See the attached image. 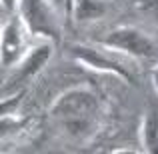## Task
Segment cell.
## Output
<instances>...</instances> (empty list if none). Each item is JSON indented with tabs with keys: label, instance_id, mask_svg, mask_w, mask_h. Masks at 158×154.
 I'll use <instances>...</instances> for the list:
<instances>
[{
	"label": "cell",
	"instance_id": "3",
	"mask_svg": "<svg viewBox=\"0 0 158 154\" xmlns=\"http://www.w3.org/2000/svg\"><path fill=\"white\" fill-rule=\"evenodd\" d=\"M18 14L32 36L58 42L62 34L60 10L52 0H18Z\"/></svg>",
	"mask_w": 158,
	"mask_h": 154
},
{
	"label": "cell",
	"instance_id": "10",
	"mask_svg": "<svg viewBox=\"0 0 158 154\" xmlns=\"http://www.w3.org/2000/svg\"><path fill=\"white\" fill-rule=\"evenodd\" d=\"M52 2L58 10H64V14L72 16V0H52Z\"/></svg>",
	"mask_w": 158,
	"mask_h": 154
},
{
	"label": "cell",
	"instance_id": "7",
	"mask_svg": "<svg viewBox=\"0 0 158 154\" xmlns=\"http://www.w3.org/2000/svg\"><path fill=\"white\" fill-rule=\"evenodd\" d=\"M108 12L106 0H72V18L76 22H92Z\"/></svg>",
	"mask_w": 158,
	"mask_h": 154
},
{
	"label": "cell",
	"instance_id": "9",
	"mask_svg": "<svg viewBox=\"0 0 158 154\" xmlns=\"http://www.w3.org/2000/svg\"><path fill=\"white\" fill-rule=\"evenodd\" d=\"M134 6L142 8V10H150V12H158V0H132Z\"/></svg>",
	"mask_w": 158,
	"mask_h": 154
},
{
	"label": "cell",
	"instance_id": "1",
	"mask_svg": "<svg viewBox=\"0 0 158 154\" xmlns=\"http://www.w3.org/2000/svg\"><path fill=\"white\" fill-rule=\"evenodd\" d=\"M50 114L76 140H84L96 132L102 116V102L90 88H70L54 100Z\"/></svg>",
	"mask_w": 158,
	"mask_h": 154
},
{
	"label": "cell",
	"instance_id": "4",
	"mask_svg": "<svg viewBox=\"0 0 158 154\" xmlns=\"http://www.w3.org/2000/svg\"><path fill=\"white\" fill-rule=\"evenodd\" d=\"M54 44L56 42H52L48 38H42L38 44H34L30 50L24 54V58L14 66L12 74L4 82L2 96H10V94L22 92V86L26 82H30L48 64V60L52 58V52H54Z\"/></svg>",
	"mask_w": 158,
	"mask_h": 154
},
{
	"label": "cell",
	"instance_id": "12",
	"mask_svg": "<svg viewBox=\"0 0 158 154\" xmlns=\"http://www.w3.org/2000/svg\"><path fill=\"white\" fill-rule=\"evenodd\" d=\"M152 84H154V88L158 92V64L154 66V70H152Z\"/></svg>",
	"mask_w": 158,
	"mask_h": 154
},
{
	"label": "cell",
	"instance_id": "8",
	"mask_svg": "<svg viewBox=\"0 0 158 154\" xmlns=\"http://www.w3.org/2000/svg\"><path fill=\"white\" fill-rule=\"evenodd\" d=\"M140 142L142 148L150 154H158V110L152 108L144 116L140 126Z\"/></svg>",
	"mask_w": 158,
	"mask_h": 154
},
{
	"label": "cell",
	"instance_id": "5",
	"mask_svg": "<svg viewBox=\"0 0 158 154\" xmlns=\"http://www.w3.org/2000/svg\"><path fill=\"white\" fill-rule=\"evenodd\" d=\"M30 36L32 32L20 18V14H10V18L2 24V68H12L24 58V54L30 50Z\"/></svg>",
	"mask_w": 158,
	"mask_h": 154
},
{
	"label": "cell",
	"instance_id": "6",
	"mask_svg": "<svg viewBox=\"0 0 158 154\" xmlns=\"http://www.w3.org/2000/svg\"><path fill=\"white\" fill-rule=\"evenodd\" d=\"M68 54L74 58L76 62L88 66L92 70L98 72H110L114 76H118L120 80L128 82V84H134V76L130 74V70L126 68V64L118 60V58L110 56L108 52H102L96 46H88V44H72Z\"/></svg>",
	"mask_w": 158,
	"mask_h": 154
},
{
	"label": "cell",
	"instance_id": "2",
	"mask_svg": "<svg viewBox=\"0 0 158 154\" xmlns=\"http://www.w3.org/2000/svg\"><path fill=\"white\" fill-rule=\"evenodd\" d=\"M98 46L112 52H124L136 60L152 62L158 58V44L136 26H118L96 40Z\"/></svg>",
	"mask_w": 158,
	"mask_h": 154
},
{
	"label": "cell",
	"instance_id": "11",
	"mask_svg": "<svg viewBox=\"0 0 158 154\" xmlns=\"http://www.w3.org/2000/svg\"><path fill=\"white\" fill-rule=\"evenodd\" d=\"M2 8H4V12L16 14L18 12V0H2Z\"/></svg>",
	"mask_w": 158,
	"mask_h": 154
}]
</instances>
